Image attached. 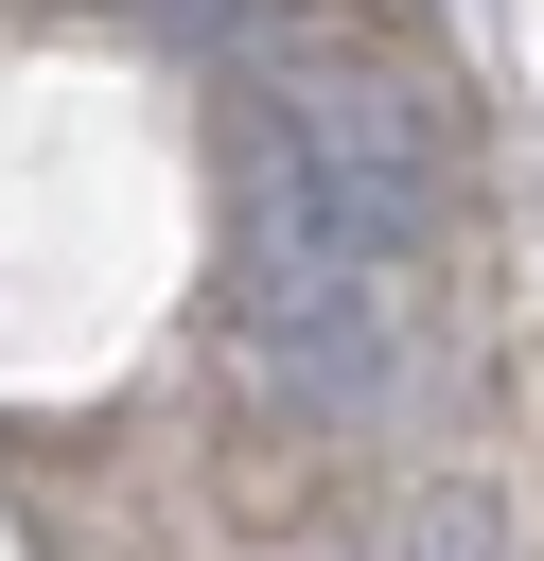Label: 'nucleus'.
I'll list each match as a JSON object with an SVG mask.
<instances>
[{
	"instance_id": "obj_1",
	"label": "nucleus",
	"mask_w": 544,
	"mask_h": 561,
	"mask_svg": "<svg viewBox=\"0 0 544 561\" xmlns=\"http://www.w3.org/2000/svg\"><path fill=\"white\" fill-rule=\"evenodd\" d=\"M228 351L298 403V421H369L386 386H404V316H386V263L369 245H333L298 193H263V175H228Z\"/></svg>"
},
{
	"instance_id": "obj_2",
	"label": "nucleus",
	"mask_w": 544,
	"mask_h": 561,
	"mask_svg": "<svg viewBox=\"0 0 544 561\" xmlns=\"http://www.w3.org/2000/svg\"><path fill=\"white\" fill-rule=\"evenodd\" d=\"M246 175L298 193L333 245L404 263V245L439 228V105H421L404 70H298V53H263V88H246Z\"/></svg>"
},
{
	"instance_id": "obj_3",
	"label": "nucleus",
	"mask_w": 544,
	"mask_h": 561,
	"mask_svg": "<svg viewBox=\"0 0 544 561\" xmlns=\"http://www.w3.org/2000/svg\"><path fill=\"white\" fill-rule=\"evenodd\" d=\"M421 561H509V543H491V508H421Z\"/></svg>"
},
{
	"instance_id": "obj_4",
	"label": "nucleus",
	"mask_w": 544,
	"mask_h": 561,
	"mask_svg": "<svg viewBox=\"0 0 544 561\" xmlns=\"http://www.w3.org/2000/svg\"><path fill=\"white\" fill-rule=\"evenodd\" d=\"M158 18H193V35H228V53H263V18H281V0H158Z\"/></svg>"
}]
</instances>
